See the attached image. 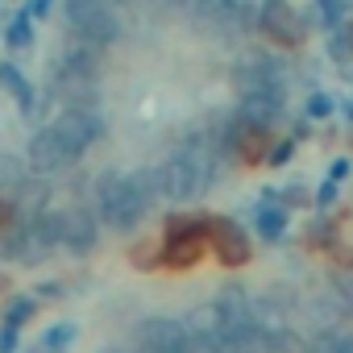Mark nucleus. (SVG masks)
I'll use <instances>...</instances> for the list:
<instances>
[{"mask_svg": "<svg viewBox=\"0 0 353 353\" xmlns=\"http://www.w3.org/2000/svg\"><path fill=\"white\" fill-rule=\"evenodd\" d=\"M34 307H38V299H13V303H9V312H5V324L21 328V324L34 316Z\"/></svg>", "mask_w": 353, "mask_h": 353, "instance_id": "nucleus-17", "label": "nucleus"}, {"mask_svg": "<svg viewBox=\"0 0 353 353\" xmlns=\"http://www.w3.org/2000/svg\"><path fill=\"white\" fill-rule=\"evenodd\" d=\"M54 233H59V245L67 254H75V258L88 254L96 245V237H100L92 212H54Z\"/></svg>", "mask_w": 353, "mask_h": 353, "instance_id": "nucleus-9", "label": "nucleus"}, {"mask_svg": "<svg viewBox=\"0 0 353 353\" xmlns=\"http://www.w3.org/2000/svg\"><path fill=\"white\" fill-rule=\"evenodd\" d=\"M63 17L71 26V34L83 42V46H112L121 38V21L112 13L108 0H67L63 5Z\"/></svg>", "mask_w": 353, "mask_h": 353, "instance_id": "nucleus-3", "label": "nucleus"}, {"mask_svg": "<svg viewBox=\"0 0 353 353\" xmlns=\"http://www.w3.org/2000/svg\"><path fill=\"white\" fill-rule=\"evenodd\" d=\"M17 345H21V328L5 324L0 328V353H17Z\"/></svg>", "mask_w": 353, "mask_h": 353, "instance_id": "nucleus-19", "label": "nucleus"}, {"mask_svg": "<svg viewBox=\"0 0 353 353\" xmlns=\"http://www.w3.org/2000/svg\"><path fill=\"white\" fill-rule=\"evenodd\" d=\"M141 349L145 353H192V328L174 316H150L141 324Z\"/></svg>", "mask_w": 353, "mask_h": 353, "instance_id": "nucleus-5", "label": "nucleus"}, {"mask_svg": "<svg viewBox=\"0 0 353 353\" xmlns=\"http://www.w3.org/2000/svg\"><path fill=\"white\" fill-rule=\"evenodd\" d=\"M307 112H312V117H328V112H332V100H328V96H312Z\"/></svg>", "mask_w": 353, "mask_h": 353, "instance_id": "nucleus-21", "label": "nucleus"}, {"mask_svg": "<svg viewBox=\"0 0 353 353\" xmlns=\"http://www.w3.org/2000/svg\"><path fill=\"white\" fill-rule=\"evenodd\" d=\"M108 5H117V0H108Z\"/></svg>", "mask_w": 353, "mask_h": 353, "instance_id": "nucleus-28", "label": "nucleus"}, {"mask_svg": "<svg viewBox=\"0 0 353 353\" xmlns=\"http://www.w3.org/2000/svg\"><path fill=\"white\" fill-rule=\"evenodd\" d=\"M316 353H353V332H320Z\"/></svg>", "mask_w": 353, "mask_h": 353, "instance_id": "nucleus-14", "label": "nucleus"}, {"mask_svg": "<svg viewBox=\"0 0 353 353\" xmlns=\"http://www.w3.org/2000/svg\"><path fill=\"white\" fill-rule=\"evenodd\" d=\"M50 5H54V0H34V5L26 9V17H30V21H34V17H46V13H50Z\"/></svg>", "mask_w": 353, "mask_h": 353, "instance_id": "nucleus-24", "label": "nucleus"}, {"mask_svg": "<svg viewBox=\"0 0 353 353\" xmlns=\"http://www.w3.org/2000/svg\"><path fill=\"white\" fill-rule=\"evenodd\" d=\"M208 237H212V250L225 266H245L250 262V237L237 221L229 216H212L208 221Z\"/></svg>", "mask_w": 353, "mask_h": 353, "instance_id": "nucleus-8", "label": "nucleus"}, {"mask_svg": "<svg viewBox=\"0 0 353 353\" xmlns=\"http://www.w3.org/2000/svg\"><path fill=\"white\" fill-rule=\"evenodd\" d=\"M42 295H46V299H59V295H63V287H59V283H46V291H42Z\"/></svg>", "mask_w": 353, "mask_h": 353, "instance_id": "nucleus-27", "label": "nucleus"}, {"mask_svg": "<svg viewBox=\"0 0 353 353\" xmlns=\"http://www.w3.org/2000/svg\"><path fill=\"white\" fill-rule=\"evenodd\" d=\"M54 129H59V137L71 145V154L79 158L92 141L104 137V117H100L96 108H63V117L54 121Z\"/></svg>", "mask_w": 353, "mask_h": 353, "instance_id": "nucleus-6", "label": "nucleus"}, {"mask_svg": "<svg viewBox=\"0 0 353 353\" xmlns=\"http://www.w3.org/2000/svg\"><path fill=\"white\" fill-rule=\"evenodd\" d=\"M332 200H336V183H332V179H324V183H320V192H316V204L324 208V204H332Z\"/></svg>", "mask_w": 353, "mask_h": 353, "instance_id": "nucleus-22", "label": "nucleus"}, {"mask_svg": "<svg viewBox=\"0 0 353 353\" xmlns=\"http://www.w3.org/2000/svg\"><path fill=\"white\" fill-rule=\"evenodd\" d=\"M9 225H13V204H9L5 196H0V233H5Z\"/></svg>", "mask_w": 353, "mask_h": 353, "instance_id": "nucleus-25", "label": "nucleus"}, {"mask_svg": "<svg viewBox=\"0 0 353 353\" xmlns=\"http://www.w3.org/2000/svg\"><path fill=\"white\" fill-rule=\"evenodd\" d=\"M71 341H75V324H59V328H50V332L42 336V349L54 353V349H67Z\"/></svg>", "mask_w": 353, "mask_h": 353, "instance_id": "nucleus-16", "label": "nucleus"}, {"mask_svg": "<svg viewBox=\"0 0 353 353\" xmlns=\"http://www.w3.org/2000/svg\"><path fill=\"white\" fill-rule=\"evenodd\" d=\"M5 38H9V46H13V50L30 46V42H34V21H30L26 13H21V17H13V26H9V34H5Z\"/></svg>", "mask_w": 353, "mask_h": 353, "instance_id": "nucleus-15", "label": "nucleus"}, {"mask_svg": "<svg viewBox=\"0 0 353 353\" xmlns=\"http://www.w3.org/2000/svg\"><path fill=\"white\" fill-rule=\"evenodd\" d=\"M208 221L212 216H170L166 221V241H162V266H170V270L196 266L200 254H204Z\"/></svg>", "mask_w": 353, "mask_h": 353, "instance_id": "nucleus-4", "label": "nucleus"}, {"mask_svg": "<svg viewBox=\"0 0 353 353\" xmlns=\"http://www.w3.org/2000/svg\"><path fill=\"white\" fill-rule=\"evenodd\" d=\"M154 196H158L154 174H104L96 183V208L112 233L137 229V221L150 212Z\"/></svg>", "mask_w": 353, "mask_h": 353, "instance_id": "nucleus-1", "label": "nucleus"}, {"mask_svg": "<svg viewBox=\"0 0 353 353\" xmlns=\"http://www.w3.org/2000/svg\"><path fill=\"white\" fill-rule=\"evenodd\" d=\"M129 258H133V266H141V270H154V266L162 262V254H158L154 245H137V250H133Z\"/></svg>", "mask_w": 353, "mask_h": 353, "instance_id": "nucleus-18", "label": "nucleus"}, {"mask_svg": "<svg viewBox=\"0 0 353 353\" xmlns=\"http://www.w3.org/2000/svg\"><path fill=\"white\" fill-rule=\"evenodd\" d=\"M254 229H258L262 241H279V237L287 233V208H283V204H258Z\"/></svg>", "mask_w": 353, "mask_h": 353, "instance_id": "nucleus-12", "label": "nucleus"}, {"mask_svg": "<svg viewBox=\"0 0 353 353\" xmlns=\"http://www.w3.org/2000/svg\"><path fill=\"white\" fill-rule=\"evenodd\" d=\"M262 30H266V38L274 42V46H299V38H303V30H299V17L291 13V5L287 0H266L262 5Z\"/></svg>", "mask_w": 353, "mask_h": 353, "instance_id": "nucleus-10", "label": "nucleus"}, {"mask_svg": "<svg viewBox=\"0 0 353 353\" xmlns=\"http://www.w3.org/2000/svg\"><path fill=\"white\" fill-rule=\"evenodd\" d=\"M307 353H316V349H307Z\"/></svg>", "mask_w": 353, "mask_h": 353, "instance_id": "nucleus-29", "label": "nucleus"}, {"mask_svg": "<svg viewBox=\"0 0 353 353\" xmlns=\"http://www.w3.org/2000/svg\"><path fill=\"white\" fill-rule=\"evenodd\" d=\"M26 162H30V170H38V174H54V170H63L67 162H75V154H71V145L59 137V129L50 125V129L34 133V141H30V150H26Z\"/></svg>", "mask_w": 353, "mask_h": 353, "instance_id": "nucleus-7", "label": "nucleus"}, {"mask_svg": "<svg viewBox=\"0 0 353 353\" xmlns=\"http://www.w3.org/2000/svg\"><path fill=\"white\" fill-rule=\"evenodd\" d=\"M291 150H295V141H279V145L270 150V158H266V162H270V166H283V162L291 158Z\"/></svg>", "mask_w": 353, "mask_h": 353, "instance_id": "nucleus-20", "label": "nucleus"}, {"mask_svg": "<svg viewBox=\"0 0 353 353\" xmlns=\"http://www.w3.org/2000/svg\"><path fill=\"white\" fill-rule=\"evenodd\" d=\"M303 188H307V183H291L283 200H287V204H303V200H307V192H303Z\"/></svg>", "mask_w": 353, "mask_h": 353, "instance_id": "nucleus-23", "label": "nucleus"}, {"mask_svg": "<svg viewBox=\"0 0 353 353\" xmlns=\"http://www.w3.org/2000/svg\"><path fill=\"white\" fill-rule=\"evenodd\" d=\"M216 179V154L208 145L200 150H179L170 154L158 170H154V183L166 200H192L200 192H208V183Z\"/></svg>", "mask_w": 353, "mask_h": 353, "instance_id": "nucleus-2", "label": "nucleus"}, {"mask_svg": "<svg viewBox=\"0 0 353 353\" xmlns=\"http://www.w3.org/2000/svg\"><path fill=\"white\" fill-rule=\"evenodd\" d=\"M320 9L328 13V21H332V26L341 21V0H320Z\"/></svg>", "mask_w": 353, "mask_h": 353, "instance_id": "nucleus-26", "label": "nucleus"}, {"mask_svg": "<svg viewBox=\"0 0 353 353\" xmlns=\"http://www.w3.org/2000/svg\"><path fill=\"white\" fill-rule=\"evenodd\" d=\"M0 88H5V92L17 100V108H21L26 117L34 112V83H30L13 63H0Z\"/></svg>", "mask_w": 353, "mask_h": 353, "instance_id": "nucleus-11", "label": "nucleus"}, {"mask_svg": "<svg viewBox=\"0 0 353 353\" xmlns=\"http://www.w3.org/2000/svg\"><path fill=\"white\" fill-rule=\"evenodd\" d=\"M0 188H9V192H26V170L17 158L9 154H0Z\"/></svg>", "mask_w": 353, "mask_h": 353, "instance_id": "nucleus-13", "label": "nucleus"}]
</instances>
